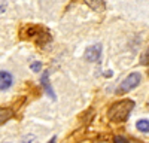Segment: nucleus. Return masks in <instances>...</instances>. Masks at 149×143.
Returning <instances> with one entry per match:
<instances>
[{"label": "nucleus", "mask_w": 149, "mask_h": 143, "mask_svg": "<svg viewBox=\"0 0 149 143\" xmlns=\"http://www.w3.org/2000/svg\"><path fill=\"white\" fill-rule=\"evenodd\" d=\"M134 109V101L133 100H122L116 101L110 106V109L107 110V116L110 121L113 122H124Z\"/></svg>", "instance_id": "1"}, {"label": "nucleus", "mask_w": 149, "mask_h": 143, "mask_svg": "<svg viewBox=\"0 0 149 143\" xmlns=\"http://www.w3.org/2000/svg\"><path fill=\"white\" fill-rule=\"evenodd\" d=\"M140 79H142V78H140L139 73H131V75H128L125 79L122 81L121 85L116 88V94H125V92L134 90V88L140 83Z\"/></svg>", "instance_id": "2"}, {"label": "nucleus", "mask_w": 149, "mask_h": 143, "mask_svg": "<svg viewBox=\"0 0 149 143\" xmlns=\"http://www.w3.org/2000/svg\"><path fill=\"white\" fill-rule=\"evenodd\" d=\"M100 54H102V46H100V45H93V46H90V48H86L85 58L88 60V61L94 63V61H98Z\"/></svg>", "instance_id": "3"}, {"label": "nucleus", "mask_w": 149, "mask_h": 143, "mask_svg": "<svg viewBox=\"0 0 149 143\" xmlns=\"http://www.w3.org/2000/svg\"><path fill=\"white\" fill-rule=\"evenodd\" d=\"M12 83H14V78H12V75L9 72H5V70L0 72V91H5V90L10 88Z\"/></svg>", "instance_id": "4"}, {"label": "nucleus", "mask_w": 149, "mask_h": 143, "mask_svg": "<svg viewBox=\"0 0 149 143\" xmlns=\"http://www.w3.org/2000/svg\"><path fill=\"white\" fill-rule=\"evenodd\" d=\"M40 82H42V85H43V88H45L46 94H48V95H49V97H51L52 100H55V94H54L52 87H51V83H49V79H48V72H43Z\"/></svg>", "instance_id": "5"}, {"label": "nucleus", "mask_w": 149, "mask_h": 143, "mask_svg": "<svg viewBox=\"0 0 149 143\" xmlns=\"http://www.w3.org/2000/svg\"><path fill=\"white\" fill-rule=\"evenodd\" d=\"M85 3L88 5L91 9L97 10V12L104 10V2H103V0H85Z\"/></svg>", "instance_id": "6"}, {"label": "nucleus", "mask_w": 149, "mask_h": 143, "mask_svg": "<svg viewBox=\"0 0 149 143\" xmlns=\"http://www.w3.org/2000/svg\"><path fill=\"white\" fill-rule=\"evenodd\" d=\"M12 116V109H0V125L2 124H5L8 119Z\"/></svg>", "instance_id": "7"}, {"label": "nucleus", "mask_w": 149, "mask_h": 143, "mask_svg": "<svg viewBox=\"0 0 149 143\" xmlns=\"http://www.w3.org/2000/svg\"><path fill=\"white\" fill-rule=\"evenodd\" d=\"M136 127H137V130L142 131V133H149V121L148 119H140V121H137Z\"/></svg>", "instance_id": "8"}, {"label": "nucleus", "mask_w": 149, "mask_h": 143, "mask_svg": "<svg viewBox=\"0 0 149 143\" xmlns=\"http://www.w3.org/2000/svg\"><path fill=\"white\" fill-rule=\"evenodd\" d=\"M113 143H130L127 137H124V136H115L113 137Z\"/></svg>", "instance_id": "9"}, {"label": "nucleus", "mask_w": 149, "mask_h": 143, "mask_svg": "<svg viewBox=\"0 0 149 143\" xmlns=\"http://www.w3.org/2000/svg\"><path fill=\"white\" fill-rule=\"evenodd\" d=\"M30 69L33 70V72H40V69H42V64L39 63V61H34V63H31V66H30Z\"/></svg>", "instance_id": "10"}, {"label": "nucleus", "mask_w": 149, "mask_h": 143, "mask_svg": "<svg viewBox=\"0 0 149 143\" xmlns=\"http://www.w3.org/2000/svg\"><path fill=\"white\" fill-rule=\"evenodd\" d=\"M24 143H37V137L36 136H27L24 139Z\"/></svg>", "instance_id": "11"}, {"label": "nucleus", "mask_w": 149, "mask_h": 143, "mask_svg": "<svg viewBox=\"0 0 149 143\" xmlns=\"http://www.w3.org/2000/svg\"><path fill=\"white\" fill-rule=\"evenodd\" d=\"M6 10V0H0V14Z\"/></svg>", "instance_id": "12"}, {"label": "nucleus", "mask_w": 149, "mask_h": 143, "mask_svg": "<svg viewBox=\"0 0 149 143\" xmlns=\"http://www.w3.org/2000/svg\"><path fill=\"white\" fill-rule=\"evenodd\" d=\"M142 64H149V51L146 54H143V58H142Z\"/></svg>", "instance_id": "13"}, {"label": "nucleus", "mask_w": 149, "mask_h": 143, "mask_svg": "<svg viewBox=\"0 0 149 143\" xmlns=\"http://www.w3.org/2000/svg\"><path fill=\"white\" fill-rule=\"evenodd\" d=\"M48 143H57V137H52V139H51V140H49Z\"/></svg>", "instance_id": "14"}, {"label": "nucleus", "mask_w": 149, "mask_h": 143, "mask_svg": "<svg viewBox=\"0 0 149 143\" xmlns=\"http://www.w3.org/2000/svg\"><path fill=\"white\" fill-rule=\"evenodd\" d=\"M3 143H10V142H3Z\"/></svg>", "instance_id": "15"}, {"label": "nucleus", "mask_w": 149, "mask_h": 143, "mask_svg": "<svg viewBox=\"0 0 149 143\" xmlns=\"http://www.w3.org/2000/svg\"><path fill=\"white\" fill-rule=\"evenodd\" d=\"M97 143H103V142H97Z\"/></svg>", "instance_id": "16"}]
</instances>
